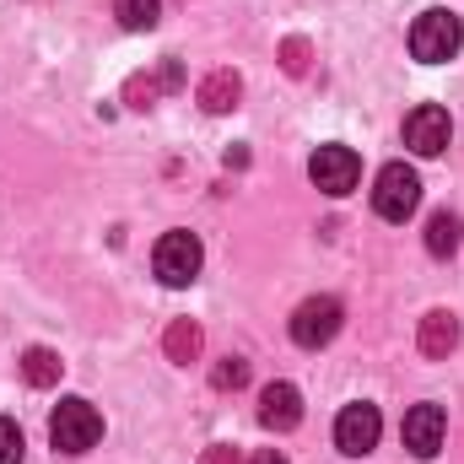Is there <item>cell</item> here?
Masks as SVG:
<instances>
[{"instance_id": "17", "label": "cell", "mask_w": 464, "mask_h": 464, "mask_svg": "<svg viewBox=\"0 0 464 464\" xmlns=\"http://www.w3.org/2000/svg\"><path fill=\"white\" fill-rule=\"evenodd\" d=\"M22 449H27L22 443V427L0 416V464H22Z\"/></svg>"}, {"instance_id": "3", "label": "cell", "mask_w": 464, "mask_h": 464, "mask_svg": "<svg viewBox=\"0 0 464 464\" xmlns=\"http://www.w3.org/2000/svg\"><path fill=\"white\" fill-rule=\"evenodd\" d=\"M416 206H421V179H416V168L389 162V168L378 173V184H372V211H378L383 222H405V217H416Z\"/></svg>"}, {"instance_id": "7", "label": "cell", "mask_w": 464, "mask_h": 464, "mask_svg": "<svg viewBox=\"0 0 464 464\" xmlns=\"http://www.w3.org/2000/svg\"><path fill=\"white\" fill-rule=\"evenodd\" d=\"M449 140H454V119H449V109L421 103V109L405 114V146H411L416 157H443Z\"/></svg>"}, {"instance_id": "11", "label": "cell", "mask_w": 464, "mask_h": 464, "mask_svg": "<svg viewBox=\"0 0 464 464\" xmlns=\"http://www.w3.org/2000/svg\"><path fill=\"white\" fill-rule=\"evenodd\" d=\"M454 346H459V319L443 314V308L427 314V319H421V351H427V356H449Z\"/></svg>"}, {"instance_id": "8", "label": "cell", "mask_w": 464, "mask_h": 464, "mask_svg": "<svg viewBox=\"0 0 464 464\" xmlns=\"http://www.w3.org/2000/svg\"><path fill=\"white\" fill-rule=\"evenodd\" d=\"M308 179H314V189H324V195H351L356 179H362V162H356L351 146H319L314 162H308Z\"/></svg>"}, {"instance_id": "9", "label": "cell", "mask_w": 464, "mask_h": 464, "mask_svg": "<svg viewBox=\"0 0 464 464\" xmlns=\"http://www.w3.org/2000/svg\"><path fill=\"white\" fill-rule=\"evenodd\" d=\"M443 432H449V416H443V405H411V411H405V427H400V438H405V449H411L416 459H438V449H443Z\"/></svg>"}, {"instance_id": "2", "label": "cell", "mask_w": 464, "mask_h": 464, "mask_svg": "<svg viewBox=\"0 0 464 464\" xmlns=\"http://www.w3.org/2000/svg\"><path fill=\"white\" fill-rule=\"evenodd\" d=\"M49 438H54L60 454H87V449H98V438H103V416H98L82 394H71V400H60L54 416H49Z\"/></svg>"}, {"instance_id": "16", "label": "cell", "mask_w": 464, "mask_h": 464, "mask_svg": "<svg viewBox=\"0 0 464 464\" xmlns=\"http://www.w3.org/2000/svg\"><path fill=\"white\" fill-rule=\"evenodd\" d=\"M195 351H200V330H195L189 319H179V324L168 330V356H173V362H189Z\"/></svg>"}, {"instance_id": "15", "label": "cell", "mask_w": 464, "mask_h": 464, "mask_svg": "<svg viewBox=\"0 0 464 464\" xmlns=\"http://www.w3.org/2000/svg\"><path fill=\"white\" fill-rule=\"evenodd\" d=\"M459 248V217H449V211H438L432 222H427V254H438V259H449Z\"/></svg>"}, {"instance_id": "20", "label": "cell", "mask_w": 464, "mask_h": 464, "mask_svg": "<svg viewBox=\"0 0 464 464\" xmlns=\"http://www.w3.org/2000/svg\"><path fill=\"white\" fill-rule=\"evenodd\" d=\"M254 464H286V454H276V449H259V454H254Z\"/></svg>"}, {"instance_id": "18", "label": "cell", "mask_w": 464, "mask_h": 464, "mask_svg": "<svg viewBox=\"0 0 464 464\" xmlns=\"http://www.w3.org/2000/svg\"><path fill=\"white\" fill-rule=\"evenodd\" d=\"M243 383H248V362L227 356V362L217 367V389H243Z\"/></svg>"}, {"instance_id": "4", "label": "cell", "mask_w": 464, "mask_h": 464, "mask_svg": "<svg viewBox=\"0 0 464 464\" xmlns=\"http://www.w3.org/2000/svg\"><path fill=\"white\" fill-rule=\"evenodd\" d=\"M151 265H157V281L162 286H189L200 276V265H206V248H200L195 232H162Z\"/></svg>"}, {"instance_id": "19", "label": "cell", "mask_w": 464, "mask_h": 464, "mask_svg": "<svg viewBox=\"0 0 464 464\" xmlns=\"http://www.w3.org/2000/svg\"><path fill=\"white\" fill-rule=\"evenodd\" d=\"M200 464H237V454H232L227 443H217V449H206V459Z\"/></svg>"}, {"instance_id": "10", "label": "cell", "mask_w": 464, "mask_h": 464, "mask_svg": "<svg viewBox=\"0 0 464 464\" xmlns=\"http://www.w3.org/2000/svg\"><path fill=\"white\" fill-rule=\"evenodd\" d=\"M297 421H303V394H297L286 378L265 383V394H259V427H270V432H292Z\"/></svg>"}, {"instance_id": "12", "label": "cell", "mask_w": 464, "mask_h": 464, "mask_svg": "<svg viewBox=\"0 0 464 464\" xmlns=\"http://www.w3.org/2000/svg\"><path fill=\"white\" fill-rule=\"evenodd\" d=\"M237 92H243V82L232 71H217V76H206L200 103H206V114H227V109H237Z\"/></svg>"}, {"instance_id": "5", "label": "cell", "mask_w": 464, "mask_h": 464, "mask_svg": "<svg viewBox=\"0 0 464 464\" xmlns=\"http://www.w3.org/2000/svg\"><path fill=\"white\" fill-rule=\"evenodd\" d=\"M341 303L335 297H308L297 314H292V341L303 351H319V346H330L335 335H341Z\"/></svg>"}, {"instance_id": "13", "label": "cell", "mask_w": 464, "mask_h": 464, "mask_svg": "<svg viewBox=\"0 0 464 464\" xmlns=\"http://www.w3.org/2000/svg\"><path fill=\"white\" fill-rule=\"evenodd\" d=\"M60 367H65V362H60L49 346H33L27 356H22V378H27L33 389H49V383H60Z\"/></svg>"}, {"instance_id": "1", "label": "cell", "mask_w": 464, "mask_h": 464, "mask_svg": "<svg viewBox=\"0 0 464 464\" xmlns=\"http://www.w3.org/2000/svg\"><path fill=\"white\" fill-rule=\"evenodd\" d=\"M459 44H464V22L454 16V11H443V5L421 11L416 27H411V54H416L421 65H443V60H454Z\"/></svg>"}, {"instance_id": "14", "label": "cell", "mask_w": 464, "mask_h": 464, "mask_svg": "<svg viewBox=\"0 0 464 464\" xmlns=\"http://www.w3.org/2000/svg\"><path fill=\"white\" fill-rule=\"evenodd\" d=\"M114 16H119V27H130V33H151L157 16H162V0H119Z\"/></svg>"}, {"instance_id": "6", "label": "cell", "mask_w": 464, "mask_h": 464, "mask_svg": "<svg viewBox=\"0 0 464 464\" xmlns=\"http://www.w3.org/2000/svg\"><path fill=\"white\" fill-rule=\"evenodd\" d=\"M378 432H383V416H378V405H367V400H356V405H346V411L335 416V449H341L346 459L372 454V449H378Z\"/></svg>"}]
</instances>
